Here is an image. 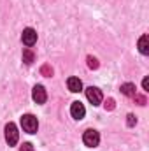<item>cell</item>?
Masks as SVG:
<instances>
[{"instance_id":"5","label":"cell","mask_w":149,"mask_h":151,"mask_svg":"<svg viewBox=\"0 0 149 151\" xmlns=\"http://www.w3.org/2000/svg\"><path fill=\"white\" fill-rule=\"evenodd\" d=\"M86 97H88V100H90L93 106H98V104L102 102V91H100L98 88H95V86H90V88L86 90Z\"/></svg>"},{"instance_id":"16","label":"cell","mask_w":149,"mask_h":151,"mask_svg":"<svg viewBox=\"0 0 149 151\" xmlns=\"http://www.w3.org/2000/svg\"><path fill=\"white\" fill-rule=\"evenodd\" d=\"M104 106H105V109H107V111H112V109L116 107V102H114V99H107Z\"/></svg>"},{"instance_id":"10","label":"cell","mask_w":149,"mask_h":151,"mask_svg":"<svg viewBox=\"0 0 149 151\" xmlns=\"http://www.w3.org/2000/svg\"><path fill=\"white\" fill-rule=\"evenodd\" d=\"M139 51L142 55H148L149 53V37L148 35H142V37L139 39Z\"/></svg>"},{"instance_id":"3","label":"cell","mask_w":149,"mask_h":151,"mask_svg":"<svg viewBox=\"0 0 149 151\" xmlns=\"http://www.w3.org/2000/svg\"><path fill=\"white\" fill-rule=\"evenodd\" d=\"M82 141H84V144H86L88 148H97V146H98V142H100V134H98L97 130L90 128V130H86V132H84Z\"/></svg>"},{"instance_id":"12","label":"cell","mask_w":149,"mask_h":151,"mask_svg":"<svg viewBox=\"0 0 149 151\" xmlns=\"http://www.w3.org/2000/svg\"><path fill=\"white\" fill-rule=\"evenodd\" d=\"M40 74L44 76V77H51V76H53V69H51V65H47V63L42 65V67H40Z\"/></svg>"},{"instance_id":"14","label":"cell","mask_w":149,"mask_h":151,"mask_svg":"<svg viewBox=\"0 0 149 151\" xmlns=\"http://www.w3.org/2000/svg\"><path fill=\"white\" fill-rule=\"evenodd\" d=\"M133 99H135V102H137L139 106H146V97H144V95H137V93H135Z\"/></svg>"},{"instance_id":"18","label":"cell","mask_w":149,"mask_h":151,"mask_svg":"<svg viewBox=\"0 0 149 151\" xmlns=\"http://www.w3.org/2000/svg\"><path fill=\"white\" fill-rule=\"evenodd\" d=\"M142 88H144L146 91L149 90V79H148V77H144V81H142Z\"/></svg>"},{"instance_id":"13","label":"cell","mask_w":149,"mask_h":151,"mask_svg":"<svg viewBox=\"0 0 149 151\" xmlns=\"http://www.w3.org/2000/svg\"><path fill=\"white\" fill-rule=\"evenodd\" d=\"M86 62H88V67H90V69H93V70H95V69H98V60H97L95 56H88V58H86Z\"/></svg>"},{"instance_id":"2","label":"cell","mask_w":149,"mask_h":151,"mask_svg":"<svg viewBox=\"0 0 149 151\" xmlns=\"http://www.w3.org/2000/svg\"><path fill=\"white\" fill-rule=\"evenodd\" d=\"M18 137H19L18 127L14 123H7L5 125V141H7V144L9 146H16L18 144Z\"/></svg>"},{"instance_id":"7","label":"cell","mask_w":149,"mask_h":151,"mask_svg":"<svg viewBox=\"0 0 149 151\" xmlns=\"http://www.w3.org/2000/svg\"><path fill=\"white\" fill-rule=\"evenodd\" d=\"M70 114H72L74 119H82L84 114H86V109H84V106H82L81 102H72V106H70Z\"/></svg>"},{"instance_id":"11","label":"cell","mask_w":149,"mask_h":151,"mask_svg":"<svg viewBox=\"0 0 149 151\" xmlns=\"http://www.w3.org/2000/svg\"><path fill=\"white\" fill-rule=\"evenodd\" d=\"M23 62L27 63V65H32L34 62H35V55H34V51L32 49H23Z\"/></svg>"},{"instance_id":"6","label":"cell","mask_w":149,"mask_h":151,"mask_svg":"<svg viewBox=\"0 0 149 151\" xmlns=\"http://www.w3.org/2000/svg\"><path fill=\"white\" fill-rule=\"evenodd\" d=\"M32 97H34V100L37 102V104H44L46 100H47V93H46V90H44V86H34V91H32Z\"/></svg>"},{"instance_id":"1","label":"cell","mask_w":149,"mask_h":151,"mask_svg":"<svg viewBox=\"0 0 149 151\" xmlns=\"http://www.w3.org/2000/svg\"><path fill=\"white\" fill-rule=\"evenodd\" d=\"M21 127H23L25 132H28V134H35L37 128H39L37 118H35L34 114H23V116H21Z\"/></svg>"},{"instance_id":"8","label":"cell","mask_w":149,"mask_h":151,"mask_svg":"<svg viewBox=\"0 0 149 151\" xmlns=\"http://www.w3.org/2000/svg\"><path fill=\"white\" fill-rule=\"evenodd\" d=\"M67 86H69V90H70L72 93H79V91L82 90V83H81L79 77H69V79H67Z\"/></svg>"},{"instance_id":"4","label":"cell","mask_w":149,"mask_h":151,"mask_svg":"<svg viewBox=\"0 0 149 151\" xmlns=\"http://www.w3.org/2000/svg\"><path fill=\"white\" fill-rule=\"evenodd\" d=\"M21 40H23V44L25 46H34L35 42H37V32L34 30V28H25L23 30V34H21Z\"/></svg>"},{"instance_id":"9","label":"cell","mask_w":149,"mask_h":151,"mask_svg":"<svg viewBox=\"0 0 149 151\" xmlns=\"http://www.w3.org/2000/svg\"><path fill=\"white\" fill-rule=\"evenodd\" d=\"M135 84L133 83H125V84H121V93L123 95H126V97H133L135 95Z\"/></svg>"},{"instance_id":"17","label":"cell","mask_w":149,"mask_h":151,"mask_svg":"<svg viewBox=\"0 0 149 151\" xmlns=\"http://www.w3.org/2000/svg\"><path fill=\"white\" fill-rule=\"evenodd\" d=\"M19 151H34V146H32L30 142H25V144L19 148Z\"/></svg>"},{"instance_id":"15","label":"cell","mask_w":149,"mask_h":151,"mask_svg":"<svg viewBox=\"0 0 149 151\" xmlns=\"http://www.w3.org/2000/svg\"><path fill=\"white\" fill-rule=\"evenodd\" d=\"M126 123H128V127H135L137 125V118L133 114H128L126 116Z\"/></svg>"}]
</instances>
